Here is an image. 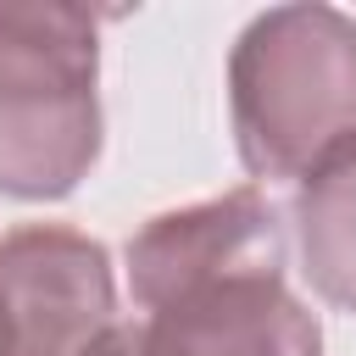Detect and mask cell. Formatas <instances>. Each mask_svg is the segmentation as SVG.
Listing matches in <instances>:
<instances>
[{
	"instance_id": "cell-4",
	"label": "cell",
	"mask_w": 356,
	"mask_h": 356,
	"mask_svg": "<svg viewBox=\"0 0 356 356\" xmlns=\"http://www.w3.org/2000/svg\"><path fill=\"white\" fill-rule=\"evenodd\" d=\"M278 267H284V228L261 189H234L167 211L128 239V289L139 312L234 273H278Z\"/></svg>"
},
{
	"instance_id": "cell-6",
	"label": "cell",
	"mask_w": 356,
	"mask_h": 356,
	"mask_svg": "<svg viewBox=\"0 0 356 356\" xmlns=\"http://www.w3.org/2000/svg\"><path fill=\"white\" fill-rule=\"evenodd\" d=\"M306 278L323 300L356 312V139L300 178L295 200Z\"/></svg>"
},
{
	"instance_id": "cell-5",
	"label": "cell",
	"mask_w": 356,
	"mask_h": 356,
	"mask_svg": "<svg viewBox=\"0 0 356 356\" xmlns=\"http://www.w3.org/2000/svg\"><path fill=\"white\" fill-rule=\"evenodd\" d=\"M134 323L145 356H323L317 323L284 289V273H234L184 289Z\"/></svg>"
},
{
	"instance_id": "cell-3",
	"label": "cell",
	"mask_w": 356,
	"mask_h": 356,
	"mask_svg": "<svg viewBox=\"0 0 356 356\" xmlns=\"http://www.w3.org/2000/svg\"><path fill=\"white\" fill-rule=\"evenodd\" d=\"M117 323L106 250L61 222L0 239V356H83Z\"/></svg>"
},
{
	"instance_id": "cell-2",
	"label": "cell",
	"mask_w": 356,
	"mask_h": 356,
	"mask_svg": "<svg viewBox=\"0 0 356 356\" xmlns=\"http://www.w3.org/2000/svg\"><path fill=\"white\" fill-rule=\"evenodd\" d=\"M95 150V17L0 6V195L56 200L89 172Z\"/></svg>"
},
{
	"instance_id": "cell-1",
	"label": "cell",
	"mask_w": 356,
	"mask_h": 356,
	"mask_svg": "<svg viewBox=\"0 0 356 356\" xmlns=\"http://www.w3.org/2000/svg\"><path fill=\"white\" fill-rule=\"evenodd\" d=\"M239 161L256 178H306L356 139V22L328 6L256 17L228 61Z\"/></svg>"
}]
</instances>
